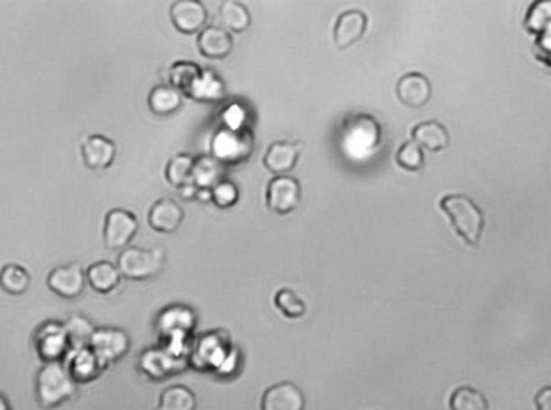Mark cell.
Returning a JSON list of instances; mask_svg holds the SVG:
<instances>
[{
  "instance_id": "cell-1",
  "label": "cell",
  "mask_w": 551,
  "mask_h": 410,
  "mask_svg": "<svg viewBox=\"0 0 551 410\" xmlns=\"http://www.w3.org/2000/svg\"><path fill=\"white\" fill-rule=\"evenodd\" d=\"M440 209L450 219V224L458 233V237L464 240L468 245H479L485 227V217L482 209L477 206L474 200H471L468 195H446L440 200Z\"/></svg>"
},
{
  "instance_id": "cell-2",
  "label": "cell",
  "mask_w": 551,
  "mask_h": 410,
  "mask_svg": "<svg viewBox=\"0 0 551 410\" xmlns=\"http://www.w3.org/2000/svg\"><path fill=\"white\" fill-rule=\"evenodd\" d=\"M76 385L65 362H47L36 377V396L41 407L55 409L67 403L75 395Z\"/></svg>"
},
{
  "instance_id": "cell-3",
  "label": "cell",
  "mask_w": 551,
  "mask_h": 410,
  "mask_svg": "<svg viewBox=\"0 0 551 410\" xmlns=\"http://www.w3.org/2000/svg\"><path fill=\"white\" fill-rule=\"evenodd\" d=\"M165 250L153 248L144 250L137 246H129L118 256V270L129 280H147L157 276L165 266Z\"/></svg>"
},
{
  "instance_id": "cell-4",
  "label": "cell",
  "mask_w": 551,
  "mask_h": 410,
  "mask_svg": "<svg viewBox=\"0 0 551 410\" xmlns=\"http://www.w3.org/2000/svg\"><path fill=\"white\" fill-rule=\"evenodd\" d=\"M302 200L300 182L290 176H276L266 188V206L272 213L286 216L297 209Z\"/></svg>"
},
{
  "instance_id": "cell-5",
  "label": "cell",
  "mask_w": 551,
  "mask_h": 410,
  "mask_svg": "<svg viewBox=\"0 0 551 410\" xmlns=\"http://www.w3.org/2000/svg\"><path fill=\"white\" fill-rule=\"evenodd\" d=\"M34 348L39 358L47 362H63L69 348V338L60 322H46L34 335Z\"/></svg>"
},
{
  "instance_id": "cell-6",
  "label": "cell",
  "mask_w": 551,
  "mask_h": 410,
  "mask_svg": "<svg viewBox=\"0 0 551 410\" xmlns=\"http://www.w3.org/2000/svg\"><path fill=\"white\" fill-rule=\"evenodd\" d=\"M139 231L137 217L126 209L115 208L108 211L104 224V241L110 250H126Z\"/></svg>"
},
{
  "instance_id": "cell-7",
  "label": "cell",
  "mask_w": 551,
  "mask_h": 410,
  "mask_svg": "<svg viewBox=\"0 0 551 410\" xmlns=\"http://www.w3.org/2000/svg\"><path fill=\"white\" fill-rule=\"evenodd\" d=\"M86 272L79 264H65L52 269L47 276V287L59 298L76 299L86 288Z\"/></svg>"
},
{
  "instance_id": "cell-8",
  "label": "cell",
  "mask_w": 551,
  "mask_h": 410,
  "mask_svg": "<svg viewBox=\"0 0 551 410\" xmlns=\"http://www.w3.org/2000/svg\"><path fill=\"white\" fill-rule=\"evenodd\" d=\"M89 348L108 366L128 352L129 336L120 328H96Z\"/></svg>"
},
{
  "instance_id": "cell-9",
  "label": "cell",
  "mask_w": 551,
  "mask_h": 410,
  "mask_svg": "<svg viewBox=\"0 0 551 410\" xmlns=\"http://www.w3.org/2000/svg\"><path fill=\"white\" fill-rule=\"evenodd\" d=\"M174 28L182 34H196L208 20V12L200 0H176L170 8Z\"/></svg>"
},
{
  "instance_id": "cell-10",
  "label": "cell",
  "mask_w": 551,
  "mask_h": 410,
  "mask_svg": "<svg viewBox=\"0 0 551 410\" xmlns=\"http://www.w3.org/2000/svg\"><path fill=\"white\" fill-rule=\"evenodd\" d=\"M83 161L92 171H104L114 164L116 145L106 135L94 134L84 139L81 145Z\"/></svg>"
},
{
  "instance_id": "cell-11",
  "label": "cell",
  "mask_w": 551,
  "mask_h": 410,
  "mask_svg": "<svg viewBox=\"0 0 551 410\" xmlns=\"http://www.w3.org/2000/svg\"><path fill=\"white\" fill-rule=\"evenodd\" d=\"M368 28V16L360 10H348L337 18L334 26V42L339 50H347L348 47L362 41Z\"/></svg>"
},
{
  "instance_id": "cell-12",
  "label": "cell",
  "mask_w": 551,
  "mask_h": 410,
  "mask_svg": "<svg viewBox=\"0 0 551 410\" xmlns=\"http://www.w3.org/2000/svg\"><path fill=\"white\" fill-rule=\"evenodd\" d=\"M262 410H305V396L290 381L276 383L264 391Z\"/></svg>"
},
{
  "instance_id": "cell-13",
  "label": "cell",
  "mask_w": 551,
  "mask_h": 410,
  "mask_svg": "<svg viewBox=\"0 0 551 410\" xmlns=\"http://www.w3.org/2000/svg\"><path fill=\"white\" fill-rule=\"evenodd\" d=\"M431 81L421 73H408L397 82V97L409 108H421L431 100Z\"/></svg>"
},
{
  "instance_id": "cell-14",
  "label": "cell",
  "mask_w": 551,
  "mask_h": 410,
  "mask_svg": "<svg viewBox=\"0 0 551 410\" xmlns=\"http://www.w3.org/2000/svg\"><path fill=\"white\" fill-rule=\"evenodd\" d=\"M303 145L300 142H274L266 150L263 157L264 168L272 174L284 176L292 171L298 158L302 155Z\"/></svg>"
},
{
  "instance_id": "cell-15",
  "label": "cell",
  "mask_w": 551,
  "mask_h": 410,
  "mask_svg": "<svg viewBox=\"0 0 551 410\" xmlns=\"http://www.w3.org/2000/svg\"><path fill=\"white\" fill-rule=\"evenodd\" d=\"M149 225L160 233H173L181 227L184 209L170 198H161L152 205L149 211Z\"/></svg>"
},
{
  "instance_id": "cell-16",
  "label": "cell",
  "mask_w": 551,
  "mask_h": 410,
  "mask_svg": "<svg viewBox=\"0 0 551 410\" xmlns=\"http://www.w3.org/2000/svg\"><path fill=\"white\" fill-rule=\"evenodd\" d=\"M198 50L204 55L205 59L210 60H223L229 53L233 52L234 41L233 36L218 26H208L200 31L197 38Z\"/></svg>"
},
{
  "instance_id": "cell-17",
  "label": "cell",
  "mask_w": 551,
  "mask_h": 410,
  "mask_svg": "<svg viewBox=\"0 0 551 410\" xmlns=\"http://www.w3.org/2000/svg\"><path fill=\"white\" fill-rule=\"evenodd\" d=\"M413 141H415L421 149L429 150V151H442L448 149L450 145V134L446 131L444 124H440L438 121H424L419 123L415 129L411 131Z\"/></svg>"
},
{
  "instance_id": "cell-18",
  "label": "cell",
  "mask_w": 551,
  "mask_h": 410,
  "mask_svg": "<svg viewBox=\"0 0 551 410\" xmlns=\"http://www.w3.org/2000/svg\"><path fill=\"white\" fill-rule=\"evenodd\" d=\"M67 366L76 383L96 380L106 367L91 348L75 351L73 358Z\"/></svg>"
},
{
  "instance_id": "cell-19",
  "label": "cell",
  "mask_w": 551,
  "mask_h": 410,
  "mask_svg": "<svg viewBox=\"0 0 551 410\" xmlns=\"http://www.w3.org/2000/svg\"><path fill=\"white\" fill-rule=\"evenodd\" d=\"M170 79L174 89L181 90L188 97L198 98L200 94V82L204 81V75L200 68L190 61H178L170 69Z\"/></svg>"
},
{
  "instance_id": "cell-20",
  "label": "cell",
  "mask_w": 551,
  "mask_h": 410,
  "mask_svg": "<svg viewBox=\"0 0 551 410\" xmlns=\"http://www.w3.org/2000/svg\"><path fill=\"white\" fill-rule=\"evenodd\" d=\"M86 280L87 284L91 285L92 290L102 293V295H108L120 285L121 274L118 268L112 262L98 261L87 268Z\"/></svg>"
},
{
  "instance_id": "cell-21",
  "label": "cell",
  "mask_w": 551,
  "mask_h": 410,
  "mask_svg": "<svg viewBox=\"0 0 551 410\" xmlns=\"http://www.w3.org/2000/svg\"><path fill=\"white\" fill-rule=\"evenodd\" d=\"M149 108L157 116H170L182 106L179 92L170 86H155L149 94Z\"/></svg>"
},
{
  "instance_id": "cell-22",
  "label": "cell",
  "mask_w": 551,
  "mask_h": 410,
  "mask_svg": "<svg viewBox=\"0 0 551 410\" xmlns=\"http://www.w3.org/2000/svg\"><path fill=\"white\" fill-rule=\"evenodd\" d=\"M223 174H225V166L218 158H200L196 161L192 184L198 190H212L213 187L218 186L221 180H225Z\"/></svg>"
},
{
  "instance_id": "cell-23",
  "label": "cell",
  "mask_w": 551,
  "mask_h": 410,
  "mask_svg": "<svg viewBox=\"0 0 551 410\" xmlns=\"http://www.w3.org/2000/svg\"><path fill=\"white\" fill-rule=\"evenodd\" d=\"M31 285L30 272L20 264H7L0 269V288L12 296L24 295Z\"/></svg>"
},
{
  "instance_id": "cell-24",
  "label": "cell",
  "mask_w": 551,
  "mask_h": 410,
  "mask_svg": "<svg viewBox=\"0 0 551 410\" xmlns=\"http://www.w3.org/2000/svg\"><path fill=\"white\" fill-rule=\"evenodd\" d=\"M196 161V158L190 157L188 153H179L171 158L165 171L168 182L178 188L192 184Z\"/></svg>"
},
{
  "instance_id": "cell-25",
  "label": "cell",
  "mask_w": 551,
  "mask_h": 410,
  "mask_svg": "<svg viewBox=\"0 0 551 410\" xmlns=\"http://www.w3.org/2000/svg\"><path fill=\"white\" fill-rule=\"evenodd\" d=\"M63 328H65V333H67V338H69V344L71 350L78 351L89 348L96 328L86 317H83V315H71L69 321L63 323Z\"/></svg>"
},
{
  "instance_id": "cell-26",
  "label": "cell",
  "mask_w": 551,
  "mask_h": 410,
  "mask_svg": "<svg viewBox=\"0 0 551 410\" xmlns=\"http://www.w3.org/2000/svg\"><path fill=\"white\" fill-rule=\"evenodd\" d=\"M197 397L189 388L173 385L160 395L159 410H196Z\"/></svg>"
},
{
  "instance_id": "cell-27",
  "label": "cell",
  "mask_w": 551,
  "mask_h": 410,
  "mask_svg": "<svg viewBox=\"0 0 551 410\" xmlns=\"http://www.w3.org/2000/svg\"><path fill=\"white\" fill-rule=\"evenodd\" d=\"M219 18L225 26L234 32H243L249 30L252 16L247 7L237 0H226L219 8Z\"/></svg>"
},
{
  "instance_id": "cell-28",
  "label": "cell",
  "mask_w": 551,
  "mask_h": 410,
  "mask_svg": "<svg viewBox=\"0 0 551 410\" xmlns=\"http://www.w3.org/2000/svg\"><path fill=\"white\" fill-rule=\"evenodd\" d=\"M450 410H489V401L481 391L471 387H460L450 397Z\"/></svg>"
},
{
  "instance_id": "cell-29",
  "label": "cell",
  "mask_w": 551,
  "mask_h": 410,
  "mask_svg": "<svg viewBox=\"0 0 551 410\" xmlns=\"http://www.w3.org/2000/svg\"><path fill=\"white\" fill-rule=\"evenodd\" d=\"M274 305L288 319H300L307 313L305 301L290 288H280L274 296Z\"/></svg>"
},
{
  "instance_id": "cell-30",
  "label": "cell",
  "mask_w": 551,
  "mask_h": 410,
  "mask_svg": "<svg viewBox=\"0 0 551 410\" xmlns=\"http://www.w3.org/2000/svg\"><path fill=\"white\" fill-rule=\"evenodd\" d=\"M395 159L407 171H419L424 166V151L415 141H408L399 149Z\"/></svg>"
},
{
  "instance_id": "cell-31",
  "label": "cell",
  "mask_w": 551,
  "mask_h": 410,
  "mask_svg": "<svg viewBox=\"0 0 551 410\" xmlns=\"http://www.w3.org/2000/svg\"><path fill=\"white\" fill-rule=\"evenodd\" d=\"M239 200V188L231 180H221L212 188V202L218 208H231Z\"/></svg>"
},
{
  "instance_id": "cell-32",
  "label": "cell",
  "mask_w": 551,
  "mask_h": 410,
  "mask_svg": "<svg viewBox=\"0 0 551 410\" xmlns=\"http://www.w3.org/2000/svg\"><path fill=\"white\" fill-rule=\"evenodd\" d=\"M534 7L530 10V15H528V26L532 30L542 31L550 26L546 18H551V2H536Z\"/></svg>"
},
{
  "instance_id": "cell-33",
  "label": "cell",
  "mask_w": 551,
  "mask_h": 410,
  "mask_svg": "<svg viewBox=\"0 0 551 410\" xmlns=\"http://www.w3.org/2000/svg\"><path fill=\"white\" fill-rule=\"evenodd\" d=\"M537 410H551V387H545L536 395Z\"/></svg>"
},
{
  "instance_id": "cell-34",
  "label": "cell",
  "mask_w": 551,
  "mask_h": 410,
  "mask_svg": "<svg viewBox=\"0 0 551 410\" xmlns=\"http://www.w3.org/2000/svg\"><path fill=\"white\" fill-rule=\"evenodd\" d=\"M0 410H12V405H10L7 397L4 395H0Z\"/></svg>"
}]
</instances>
